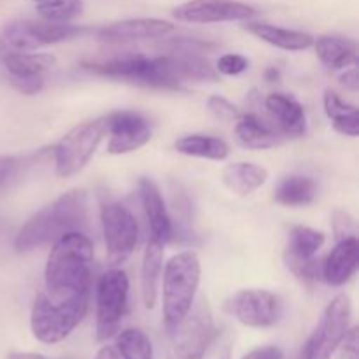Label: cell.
<instances>
[{
  "mask_svg": "<svg viewBox=\"0 0 359 359\" xmlns=\"http://www.w3.org/2000/svg\"><path fill=\"white\" fill-rule=\"evenodd\" d=\"M359 265V242L356 237H347L337 242L323 265V279L330 286H344L356 273Z\"/></svg>",
  "mask_w": 359,
  "mask_h": 359,
  "instance_id": "obj_20",
  "label": "cell"
},
{
  "mask_svg": "<svg viewBox=\"0 0 359 359\" xmlns=\"http://www.w3.org/2000/svg\"><path fill=\"white\" fill-rule=\"evenodd\" d=\"M265 107L280 133L290 139H300L305 135L307 116L304 105L297 98L286 93H270L265 98Z\"/></svg>",
  "mask_w": 359,
  "mask_h": 359,
  "instance_id": "obj_19",
  "label": "cell"
},
{
  "mask_svg": "<svg viewBox=\"0 0 359 359\" xmlns=\"http://www.w3.org/2000/svg\"><path fill=\"white\" fill-rule=\"evenodd\" d=\"M174 18L186 23H230L249 21L258 16L252 6L238 0H189L174 9Z\"/></svg>",
  "mask_w": 359,
  "mask_h": 359,
  "instance_id": "obj_14",
  "label": "cell"
},
{
  "mask_svg": "<svg viewBox=\"0 0 359 359\" xmlns=\"http://www.w3.org/2000/svg\"><path fill=\"white\" fill-rule=\"evenodd\" d=\"M37 160V154L30 156H0V195H6L16 188L32 165Z\"/></svg>",
  "mask_w": 359,
  "mask_h": 359,
  "instance_id": "obj_30",
  "label": "cell"
},
{
  "mask_svg": "<svg viewBox=\"0 0 359 359\" xmlns=\"http://www.w3.org/2000/svg\"><path fill=\"white\" fill-rule=\"evenodd\" d=\"M175 149L186 156L205 158V160L214 161L226 160L228 154H230V146L223 139L212 135H200V133L177 139L175 140Z\"/></svg>",
  "mask_w": 359,
  "mask_h": 359,
  "instance_id": "obj_28",
  "label": "cell"
},
{
  "mask_svg": "<svg viewBox=\"0 0 359 359\" xmlns=\"http://www.w3.org/2000/svg\"><path fill=\"white\" fill-rule=\"evenodd\" d=\"M221 359H230V354L224 353V354H223V358H221Z\"/></svg>",
  "mask_w": 359,
  "mask_h": 359,
  "instance_id": "obj_41",
  "label": "cell"
},
{
  "mask_svg": "<svg viewBox=\"0 0 359 359\" xmlns=\"http://www.w3.org/2000/svg\"><path fill=\"white\" fill-rule=\"evenodd\" d=\"M174 32V25L167 20L158 18H132V20L116 21V23L102 27L97 32V37L104 42H137L165 39Z\"/></svg>",
  "mask_w": 359,
  "mask_h": 359,
  "instance_id": "obj_17",
  "label": "cell"
},
{
  "mask_svg": "<svg viewBox=\"0 0 359 359\" xmlns=\"http://www.w3.org/2000/svg\"><path fill=\"white\" fill-rule=\"evenodd\" d=\"M333 231H335L337 241H342L347 237H356V224L354 219L344 210H337L333 214Z\"/></svg>",
  "mask_w": 359,
  "mask_h": 359,
  "instance_id": "obj_35",
  "label": "cell"
},
{
  "mask_svg": "<svg viewBox=\"0 0 359 359\" xmlns=\"http://www.w3.org/2000/svg\"><path fill=\"white\" fill-rule=\"evenodd\" d=\"M269 179V170L262 165L245 163H230L223 170V182L231 193L238 196H245L255 193L256 189L262 188Z\"/></svg>",
  "mask_w": 359,
  "mask_h": 359,
  "instance_id": "obj_26",
  "label": "cell"
},
{
  "mask_svg": "<svg viewBox=\"0 0 359 359\" xmlns=\"http://www.w3.org/2000/svg\"><path fill=\"white\" fill-rule=\"evenodd\" d=\"M326 237L323 231L309 226H294L290 233L284 263L304 283H314L321 276V263L316 255L325 245Z\"/></svg>",
  "mask_w": 359,
  "mask_h": 359,
  "instance_id": "obj_13",
  "label": "cell"
},
{
  "mask_svg": "<svg viewBox=\"0 0 359 359\" xmlns=\"http://www.w3.org/2000/svg\"><path fill=\"white\" fill-rule=\"evenodd\" d=\"M11 84L23 95H37L44 88V76L55 63L51 55L23 53L0 60Z\"/></svg>",
  "mask_w": 359,
  "mask_h": 359,
  "instance_id": "obj_16",
  "label": "cell"
},
{
  "mask_svg": "<svg viewBox=\"0 0 359 359\" xmlns=\"http://www.w3.org/2000/svg\"><path fill=\"white\" fill-rule=\"evenodd\" d=\"M346 72H342L340 76V83L351 91H358L359 90V76H358V69L356 65L349 67V69H344Z\"/></svg>",
  "mask_w": 359,
  "mask_h": 359,
  "instance_id": "obj_38",
  "label": "cell"
},
{
  "mask_svg": "<svg viewBox=\"0 0 359 359\" xmlns=\"http://www.w3.org/2000/svg\"><path fill=\"white\" fill-rule=\"evenodd\" d=\"M44 20L69 23L83 14V0H32Z\"/></svg>",
  "mask_w": 359,
  "mask_h": 359,
  "instance_id": "obj_31",
  "label": "cell"
},
{
  "mask_svg": "<svg viewBox=\"0 0 359 359\" xmlns=\"http://www.w3.org/2000/svg\"><path fill=\"white\" fill-rule=\"evenodd\" d=\"M140 200L149 226V237L156 238L161 244H168L174 238V224L168 214L161 191L151 179H140L139 182Z\"/></svg>",
  "mask_w": 359,
  "mask_h": 359,
  "instance_id": "obj_18",
  "label": "cell"
},
{
  "mask_svg": "<svg viewBox=\"0 0 359 359\" xmlns=\"http://www.w3.org/2000/svg\"><path fill=\"white\" fill-rule=\"evenodd\" d=\"M202 266L196 252L184 251L168 259L163 273V321L174 332L195 305Z\"/></svg>",
  "mask_w": 359,
  "mask_h": 359,
  "instance_id": "obj_4",
  "label": "cell"
},
{
  "mask_svg": "<svg viewBox=\"0 0 359 359\" xmlns=\"http://www.w3.org/2000/svg\"><path fill=\"white\" fill-rule=\"evenodd\" d=\"M242 359H284L283 349L276 346L269 347H258V349L251 351V353L245 354Z\"/></svg>",
  "mask_w": 359,
  "mask_h": 359,
  "instance_id": "obj_37",
  "label": "cell"
},
{
  "mask_svg": "<svg viewBox=\"0 0 359 359\" xmlns=\"http://www.w3.org/2000/svg\"><path fill=\"white\" fill-rule=\"evenodd\" d=\"M81 34H84L83 27L58 23V21H9L0 28V60L6 58V56L35 53L46 46L70 41Z\"/></svg>",
  "mask_w": 359,
  "mask_h": 359,
  "instance_id": "obj_6",
  "label": "cell"
},
{
  "mask_svg": "<svg viewBox=\"0 0 359 359\" xmlns=\"http://www.w3.org/2000/svg\"><path fill=\"white\" fill-rule=\"evenodd\" d=\"M91 287H42L32 307L30 326L42 344L65 340L86 316Z\"/></svg>",
  "mask_w": 359,
  "mask_h": 359,
  "instance_id": "obj_2",
  "label": "cell"
},
{
  "mask_svg": "<svg viewBox=\"0 0 359 359\" xmlns=\"http://www.w3.org/2000/svg\"><path fill=\"white\" fill-rule=\"evenodd\" d=\"M351 300L339 294L323 312V318L302 349L300 359H330L349 330Z\"/></svg>",
  "mask_w": 359,
  "mask_h": 359,
  "instance_id": "obj_9",
  "label": "cell"
},
{
  "mask_svg": "<svg viewBox=\"0 0 359 359\" xmlns=\"http://www.w3.org/2000/svg\"><path fill=\"white\" fill-rule=\"evenodd\" d=\"M226 312L249 328H269L279 321L283 305L279 298L266 290H242L230 297Z\"/></svg>",
  "mask_w": 359,
  "mask_h": 359,
  "instance_id": "obj_12",
  "label": "cell"
},
{
  "mask_svg": "<svg viewBox=\"0 0 359 359\" xmlns=\"http://www.w3.org/2000/svg\"><path fill=\"white\" fill-rule=\"evenodd\" d=\"M207 107H209V111L212 112L216 118L223 119V121H233V119H237L238 116H241L238 114L237 107H235L230 100H226V98L223 97H217V95H214V97H210L209 100H207Z\"/></svg>",
  "mask_w": 359,
  "mask_h": 359,
  "instance_id": "obj_34",
  "label": "cell"
},
{
  "mask_svg": "<svg viewBox=\"0 0 359 359\" xmlns=\"http://www.w3.org/2000/svg\"><path fill=\"white\" fill-rule=\"evenodd\" d=\"M265 77H266V81L273 83V81L279 79V70H277L276 67H270V69L265 72Z\"/></svg>",
  "mask_w": 359,
  "mask_h": 359,
  "instance_id": "obj_40",
  "label": "cell"
},
{
  "mask_svg": "<svg viewBox=\"0 0 359 359\" xmlns=\"http://www.w3.org/2000/svg\"><path fill=\"white\" fill-rule=\"evenodd\" d=\"M358 328L347 330V333L344 335L342 342L339 344L337 349H340L339 358L340 359H359V347H358Z\"/></svg>",
  "mask_w": 359,
  "mask_h": 359,
  "instance_id": "obj_36",
  "label": "cell"
},
{
  "mask_svg": "<svg viewBox=\"0 0 359 359\" xmlns=\"http://www.w3.org/2000/svg\"><path fill=\"white\" fill-rule=\"evenodd\" d=\"M325 112L332 121L333 128L346 137H358L359 133V112L353 104L344 102L335 91L326 90Z\"/></svg>",
  "mask_w": 359,
  "mask_h": 359,
  "instance_id": "obj_29",
  "label": "cell"
},
{
  "mask_svg": "<svg viewBox=\"0 0 359 359\" xmlns=\"http://www.w3.org/2000/svg\"><path fill=\"white\" fill-rule=\"evenodd\" d=\"M130 280L123 270H107L97 284V340L107 342L118 333L128 307Z\"/></svg>",
  "mask_w": 359,
  "mask_h": 359,
  "instance_id": "obj_8",
  "label": "cell"
},
{
  "mask_svg": "<svg viewBox=\"0 0 359 359\" xmlns=\"http://www.w3.org/2000/svg\"><path fill=\"white\" fill-rule=\"evenodd\" d=\"M6 359H48V358L35 353H11L7 354Z\"/></svg>",
  "mask_w": 359,
  "mask_h": 359,
  "instance_id": "obj_39",
  "label": "cell"
},
{
  "mask_svg": "<svg viewBox=\"0 0 359 359\" xmlns=\"http://www.w3.org/2000/svg\"><path fill=\"white\" fill-rule=\"evenodd\" d=\"M314 49L318 58L330 70H344L358 65L356 42L339 35H321L314 39Z\"/></svg>",
  "mask_w": 359,
  "mask_h": 359,
  "instance_id": "obj_23",
  "label": "cell"
},
{
  "mask_svg": "<svg viewBox=\"0 0 359 359\" xmlns=\"http://www.w3.org/2000/svg\"><path fill=\"white\" fill-rule=\"evenodd\" d=\"M318 196V184L307 175H287L276 189V202L284 207H307Z\"/></svg>",
  "mask_w": 359,
  "mask_h": 359,
  "instance_id": "obj_27",
  "label": "cell"
},
{
  "mask_svg": "<svg viewBox=\"0 0 359 359\" xmlns=\"http://www.w3.org/2000/svg\"><path fill=\"white\" fill-rule=\"evenodd\" d=\"M249 67V60L242 55H223L216 63L217 74H224V76H238V74L245 72Z\"/></svg>",
  "mask_w": 359,
  "mask_h": 359,
  "instance_id": "obj_33",
  "label": "cell"
},
{
  "mask_svg": "<svg viewBox=\"0 0 359 359\" xmlns=\"http://www.w3.org/2000/svg\"><path fill=\"white\" fill-rule=\"evenodd\" d=\"M105 128L111 135L107 151L111 154H126L146 146L153 135L147 118L135 111H118L105 118Z\"/></svg>",
  "mask_w": 359,
  "mask_h": 359,
  "instance_id": "obj_15",
  "label": "cell"
},
{
  "mask_svg": "<svg viewBox=\"0 0 359 359\" xmlns=\"http://www.w3.org/2000/svg\"><path fill=\"white\" fill-rule=\"evenodd\" d=\"M88 228V195L83 189H72L46 205L21 226L14 238L18 252L55 244L69 233H86Z\"/></svg>",
  "mask_w": 359,
  "mask_h": 359,
  "instance_id": "obj_1",
  "label": "cell"
},
{
  "mask_svg": "<svg viewBox=\"0 0 359 359\" xmlns=\"http://www.w3.org/2000/svg\"><path fill=\"white\" fill-rule=\"evenodd\" d=\"M235 135L238 142L248 149H270L279 144L277 130L252 112L238 116Z\"/></svg>",
  "mask_w": 359,
  "mask_h": 359,
  "instance_id": "obj_25",
  "label": "cell"
},
{
  "mask_svg": "<svg viewBox=\"0 0 359 359\" xmlns=\"http://www.w3.org/2000/svg\"><path fill=\"white\" fill-rule=\"evenodd\" d=\"M114 337L98 351L95 359H153V344L140 330L128 328Z\"/></svg>",
  "mask_w": 359,
  "mask_h": 359,
  "instance_id": "obj_22",
  "label": "cell"
},
{
  "mask_svg": "<svg viewBox=\"0 0 359 359\" xmlns=\"http://www.w3.org/2000/svg\"><path fill=\"white\" fill-rule=\"evenodd\" d=\"M163 46L165 49H168V53H179V55H202V53H209L217 48L212 42L189 37L170 39V41L165 42Z\"/></svg>",
  "mask_w": 359,
  "mask_h": 359,
  "instance_id": "obj_32",
  "label": "cell"
},
{
  "mask_svg": "<svg viewBox=\"0 0 359 359\" xmlns=\"http://www.w3.org/2000/svg\"><path fill=\"white\" fill-rule=\"evenodd\" d=\"M107 133L105 118L81 123L60 139L55 146L56 174L60 177H72L79 174L100 146L102 139Z\"/></svg>",
  "mask_w": 359,
  "mask_h": 359,
  "instance_id": "obj_7",
  "label": "cell"
},
{
  "mask_svg": "<svg viewBox=\"0 0 359 359\" xmlns=\"http://www.w3.org/2000/svg\"><path fill=\"white\" fill-rule=\"evenodd\" d=\"M93 244L86 233H69L53 244L44 269L46 287H91Z\"/></svg>",
  "mask_w": 359,
  "mask_h": 359,
  "instance_id": "obj_5",
  "label": "cell"
},
{
  "mask_svg": "<svg viewBox=\"0 0 359 359\" xmlns=\"http://www.w3.org/2000/svg\"><path fill=\"white\" fill-rule=\"evenodd\" d=\"M174 337L170 359H202L216 337L212 316L205 305L189 311L184 321L170 333Z\"/></svg>",
  "mask_w": 359,
  "mask_h": 359,
  "instance_id": "obj_11",
  "label": "cell"
},
{
  "mask_svg": "<svg viewBox=\"0 0 359 359\" xmlns=\"http://www.w3.org/2000/svg\"><path fill=\"white\" fill-rule=\"evenodd\" d=\"M83 69L95 76L118 79L144 88L179 90L184 84L179 76L175 56L170 53L161 56L125 53V55H114L109 58L84 60Z\"/></svg>",
  "mask_w": 359,
  "mask_h": 359,
  "instance_id": "obj_3",
  "label": "cell"
},
{
  "mask_svg": "<svg viewBox=\"0 0 359 359\" xmlns=\"http://www.w3.org/2000/svg\"><path fill=\"white\" fill-rule=\"evenodd\" d=\"M100 224L109 262L118 265L128 259L139 242L135 216L121 203L104 202L100 205Z\"/></svg>",
  "mask_w": 359,
  "mask_h": 359,
  "instance_id": "obj_10",
  "label": "cell"
},
{
  "mask_svg": "<svg viewBox=\"0 0 359 359\" xmlns=\"http://www.w3.org/2000/svg\"><path fill=\"white\" fill-rule=\"evenodd\" d=\"M163 248L156 238L149 237L144 251L142 270H140V293L147 309H153L158 298V284H160L161 269H163Z\"/></svg>",
  "mask_w": 359,
  "mask_h": 359,
  "instance_id": "obj_24",
  "label": "cell"
},
{
  "mask_svg": "<svg viewBox=\"0 0 359 359\" xmlns=\"http://www.w3.org/2000/svg\"><path fill=\"white\" fill-rule=\"evenodd\" d=\"M244 28L266 44L284 49V51H304L314 44V37L307 32L276 27V25L262 23V21H248Z\"/></svg>",
  "mask_w": 359,
  "mask_h": 359,
  "instance_id": "obj_21",
  "label": "cell"
}]
</instances>
